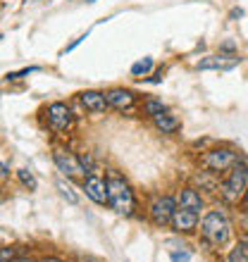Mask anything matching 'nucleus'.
Returning a JSON list of instances; mask_svg holds the SVG:
<instances>
[{
    "label": "nucleus",
    "mask_w": 248,
    "mask_h": 262,
    "mask_svg": "<svg viewBox=\"0 0 248 262\" xmlns=\"http://www.w3.org/2000/svg\"><path fill=\"white\" fill-rule=\"evenodd\" d=\"M220 53H227V55H234V53H236V46H234V43H232V41H224V43H222V46H220Z\"/></svg>",
    "instance_id": "nucleus-24"
},
{
    "label": "nucleus",
    "mask_w": 248,
    "mask_h": 262,
    "mask_svg": "<svg viewBox=\"0 0 248 262\" xmlns=\"http://www.w3.org/2000/svg\"><path fill=\"white\" fill-rule=\"evenodd\" d=\"M162 74H165V69H158V72L148 79V83H160V81H162Z\"/></svg>",
    "instance_id": "nucleus-26"
},
{
    "label": "nucleus",
    "mask_w": 248,
    "mask_h": 262,
    "mask_svg": "<svg viewBox=\"0 0 248 262\" xmlns=\"http://www.w3.org/2000/svg\"><path fill=\"white\" fill-rule=\"evenodd\" d=\"M34 3H41V0H24V5H34Z\"/></svg>",
    "instance_id": "nucleus-32"
},
{
    "label": "nucleus",
    "mask_w": 248,
    "mask_h": 262,
    "mask_svg": "<svg viewBox=\"0 0 248 262\" xmlns=\"http://www.w3.org/2000/svg\"><path fill=\"white\" fill-rule=\"evenodd\" d=\"M41 262H65V260H62V257H53V255H50V257H43Z\"/></svg>",
    "instance_id": "nucleus-29"
},
{
    "label": "nucleus",
    "mask_w": 248,
    "mask_h": 262,
    "mask_svg": "<svg viewBox=\"0 0 248 262\" xmlns=\"http://www.w3.org/2000/svg\"><path fill=\"white\" fill-rule=\"evenodd\" d=\"M234 236V227L229 222L227 212L224 210H208L203 217H200V238L208 248H222L227 246Z\"/></svg>",
    "instance_id": "nucleus-1"
},
{
    "label": "nucleus",
    "mask_w": 248,
    "mask_h": 262,
    "mask_svg": "<svg viewBox=\"0 0 248 262\" xmlns=\"http://www.w3.org/2000/svg\"><path fill=\"white\" fill-rule=\"evenodd\" d=\"M14 262H36V260H31V257H17Z\"/></svg>",
    "instance_id": "nucleus-30"
},
{
    "label": "nucleus",
    "mask_w": 248,
    "mask_h": 262,
    "mask_svg": "<svg viewBox=\"0 0 248 262\" xmlns=\"http://www.w3.org/2000/svg\"><path fill=\"white\" fill-rule=\"evenodd\" d=\"M177 205L186 207V210H193V212L200 214V210H203V198H200L198 188H196V186L179 188V193H177Z\"/></svg>",
    "instance_id": "nucleus-13"
},
{
    "label": "nucleus",
    "mask_w": 248,
    "mask_h": 262,
    "mask_svg": "<svg viewBox=\"0 0 248 262\" xmlns=\"http://www.w3.org/2000/svg\"><path fill=\"white\" fill-rule=\"evenodd\" d=\"M236 62H239V57L220 53V55H205L198 64H196V69H200V72H208V69H224V72H227V69H232Z\"/></svg>",
    "instance_id": "nucleus-12"
},
{
    "label": "nucleus",
    "mask_w": 248,
    "mask_h": 262,
    "mask_svg": "<svg viewBox=\"0 0 248 262\" xmlns=\"http://www.w3.org/2000/svg\"><path fill=\"white\" fill-rule=\"evenodd\" d=\"M227 262H248V238H241L234 248L229 250Z\"/></svg>",
    "instance_id": "nucleus-16"
},
{
    "label": "nucleus",
    "mask_w": 248,
    "mask_h": 262,
    "mask_svg": "<svg viewBox=\"0 0 248 262\" xmlns=\"http://www.w3.org/2000/svg\"><path fill=\"white\" fill-rule=\"evenodd\" d=\"M153 67H155L153 57H141L138 62L131 64V76H146V74H151Z\"/></svg>",
    "instance_id": "nucleus-17"
},
{
    "label": "nucleus",
    "mask_w": 248,
    "mask_h": 262,
    "mask_svg": "<svg viewBox=\"0 0 248 262\" xmlns=\"http://www.w3.org/2000/svg\"><path fill=\"white\" fill-rule=\"evenodd\" d=\"M241 162L239 152L232 150V148H224V145H217V148H210V150H203L198 155V165L210 174H227L232 167H236Z\"/></svg>",
    "instance_id": "nucleus-4"
},
{
    "label": "nucleus",
    "mask_w": 248,
    "mask_h": 262,
    "mask_svg": "<svg viewBox=\"0 0 248 262\" xmlns=\"http://www.w3.org/2000/svg\"><path fill=\"white\" fill-rule=\"evenodd\" d=\"M81 188L86 198L93 200L96 205H108V184L98 174H86L81 179Z\"/></svg>",
    "instance_id": "nucleus-9"
},
{
    "label": "nucleus",
    "mask_w": 248,
    "mask_h": 262,
    "mask_svg": "<svg viewBox=\"0 0 248 262\" xmlns=\"http://www.w3.org/2000/svg\"><path fill=\"white\" fill-rule=\"evenodd\" d=\"M84 38H89V34H84V36H79V38H76V41H74V43H69L67 48H65V53H72V50H74V48H76V46H79V43H81V41H84Z\"/></svg>",
    "instance_id": "nucleus-25"
},
{
    "label": "nucleus",
    "mask_w": 248,
    "mask_h": 262,
    "mask_svg": "<svg viewBox=\"0 0 248 262\" xmlns=\"http://www.w3.org/2000/svg\"><path fill=\"white\" fill-rule=\"evenodd\" d=\"M0 169H3V172H0V177H3V179H7V177H10V165H7V160H3V162H0Z\"/></svg>",
    "instance_id": "nucleus-27"
},
{
    "label": "nucleus",
    "mask_w": 248,
    "mask_h": 262,
    "mask_svg": "<svg viewBox=\"0 0 248 262\" xmlns=\"http://www.w3.org/2000/svg\"><path fill=\"white\" fill-rule=\"evenodd\" d=\"M53 162H55L57 172H62L67 179H84L86 177V169H84L79 155H74L69 148H55L53 150Z\"/></svg>",
    "instance_id": "nucleus-7"
},
{
    "label": "nucleus",
    "mask_w": 248,
    "mask_h": 262,
    "mask_svg": "<svg viewBox=\"0 0 248 262\" xmlns=\"http://www.w3.org/2000/svg\"><path fill=\"white\" fill-rule=\"evenodd\" d=\"M170 260L172 262H191V253L184 250V246H181V250H172V253H170Z\"/></svg>",
    "instance_id": "nucleus-22"
},
{
    "label": "nucleus",
    "mask_w": 248,
    "mask_h": 262,
    "mask_svg": "<svg viewBox=\"0 0 248 262\" xmlns=\"http://www.w3.org/2000/svg\"><path fill=\"white\" fill-rule=\"evenodd\" d=\"M46 122H48V129L53 134H67L72 126H74V112L69 110L67 103H50L48 110H46Z\"/></svg>",
    "instance_id": "nucleus-6"
},
{
    "label": "nucleus",
    "mask_w": 248,
    "mask_h": 262,
    "mask_svg": "<svg viewBox=\"0 0 248 262\" xmlns=\"http://www.w3.org/2000/svg\"><path fill=\"white\" fill-rule=\"evenodd\" d=\"M246 191H248V162L241 160V162H239L236 167H232V169L227 172V177L222 179L220 195H222L224 203L236 205L239 200H243Z\"/></svg>",
    "instance_id": "nucleus-3"
},
{
    "label": "nucleus",
    "mask_w": 248,
    "mask_h": 262,
    "mask_svg": "<svg viewBox=\"0 0 248 262\" xmlns=\"http://www.w3.org/2000/svg\"><path fill=\"white\" fill-rule=\"evenodd\" d=\"M79 160H81V165H84V169H86V174H96V160L91 158L89 152H81V155H79Z\"/></svg>",
    "instance_id": "nucleus-21"
},
{
    "label": "nucleus",
    "mask_w": 248,
    "mask_h": 262,
    "mask_svg": "<svg viewBox=\"0 0 248 262\" xmlns=\"http://www.w3.org/2000/svg\"><path fill=\"white\" fill-rule=\"evenodd\" d=\"M105 184H108V205H110V210H115L117 214H124V217H131L134 210H136V193H134L131 184L115 169L108 172Z\"/></svg>",
    "instance_id": "nucleus-2"
},
{
    "label": "nucleus",
    "mask_w": 248,
    "mask_h": 262,
    "mask_svg": "<svg viewBox=\"0 0 248 262\" xmlns=\"http://www.w3.org/2000/svg\"><path fill=\"white\" fill-rule=\"evenodd\" d=\"M36 72H38V67H24V69H19V72H7L5 81H17V79H24V76L36 74Z\"/></svg>",
    "instance_id": "nucleus-20"
},
{
    "label": "nucleus",
    "mask_w": 248,
    "mask_h": 262,
    "mask_svg": "<svg viewBox=\"0 0 248 262\" xmlns=\"http://www.w3.org/2000/svg\"><path fill=\"white\" fill-rule=\"evenodd\" d=\"M177 207V195H155L148 203V217L158 229H170Z\"/></svg>",
    "instance_id": "nucleus-5"
},
{
    "label": "nucleus",
    "mask_w": 248,
    "mask_h": 262,
    "mask_svg": "<svg viewBox=\"0 0 248 262\" xmlns=\"http://www.w3.org/2000/svg\"><path fill=\"white\" fill-rule=\"evenodd\" d=\"M79 100H81V105L86 107L89 112H93V115H100V112H105V107H108V98H105V93H100V91H93V89H86L79 93Z\"/></svg>",
    "instance_id": "nucleus-11"
},
{
    "label": "nucleus",
    "mask_w": 248,
    "mask_h": 262,
    "mask_svg": "<svg viewBox=\"0 0 248 262\" xmlns=\"http://www.w3.org/2000/svg\"><path fill=\"white\" fill-rule=\"evenodd\" d=\"M86 3H96V0H86Z\"/></svg>",
    "instance_id": "nucleus-33"
},
{
    "label": "nucleus",
    "mask_w": 248,
    "mask_h": 262,
    "mask_svg": "<svg viewBox=\"0 0 248 262\" xmlns=\"http://www.w3.org/2000/svg\"><path fill=\"white\" fill-rule=\"evenodd\" d=\"M17 257H14V248H10V246H5V248L0 250V262H14Z\"/></svg>",
    "instance_id": "nucleus-23"
},
{
    "label": "nucleus",
    "mask_w": 248,
    "mask_h": 262,
    "mask_svg": "<svg viewBox=\"0 0 248 262\" xmlns=\"http://www.w3.org/2000/svg\"><path fill=\"white\" fill-rule=\"evenodd\" d=\"M105 98H108L110 107H115V110H119V112H127L136 105V96H134L129 89H110L105 93Z\"/></svg>",
    "instance_id": "nucleus-10"
},
{
    "label": "nucleus",
    "mask_w": 248,
    "mask_h": 262,
    "mask_svg": "<svg viewBox=\"0 0 248 262\" xmlns=\"http://www.w3.org/2000/svg\"><path fill=\"white\" fill-rule=\"evenodd\" d=\"M17 179L22 181V186H27L29 191H36V186H38V184H36V177L31 172H29L27 167H22V169H17Z\"/></svg>",
    "instance_id": "nucleus-19"
},
{
    "label": "nucleus",
    "mask_w": 248,
    "mask_h": 262,
    "mask_svg": "<svg viewBox=\"0 0 248 262\" xmlns=\"http://www.w3.org/2000/svg\"><path fill=\"white\" fill-rule=\"evenodd\" d=\"M241 205H243V207H246V210H248V191H246V195H243V200H241Z\"/></svg>",
    "instance_id": "nucleus-31"
},
{
    "label": "nucleus",
    "mask_w": 248,
    "mask_h": 262,
    "mask_svg": "<svg viewBox=\"0 0 248 262\" xmlns=\"http://www.w3.org/2000/svg\"><path fill=\"white\" fill-rule=\"evenodd\" d=\"M239 17H243V10L241 7H234V10L229 12V19H239Z\"/></svg>",
    "instance_id": "nucleus-28"
},
{
    "label": "nucleus",
    "mask_w": 248,
    "mask_h": 262,
    "mask_svg": "<svg viewBox=\"0 0 248 262\" xmlns=\"http://www.w3.org/2000/svg\"><path fill=\"white\" fill-rule=\"evenodd\" d=\"M141 110H143V115L146 117H158V115H162V112H167V105L162 103V100H160V98H146L143 100V107H141Z\"/></svg>",
    "instance_id": "nucleus-15"
},
{
    "label": "nucleus",
    "mask_w": 248,
    "mask_h": 262,
    "mask_svg": "<svg viewBox=\"0 0 248 262\" xmlns=\"http://www.w3.org/2000/svg\"><path fill=\"white\" fill-rule=\"evenodd\" d=\"M153 124L158 126V131H162V134H177L179 126H181L179 119L174 117L170 110L162 112V115H158V117H153Z\"/></svg>",
    "instance_id": "nucleus-14"
},
{
    "label": "nucleus",
    "mask_w": 248,
    "mask_h": 262,
    "mask_svg": "<svg viewBox=\"0 0 248 262\" xmlns=\"http://www.w3.org/2000/svg\"><path fill=\"white\" fill-rule=\"evenodd\" d=\"M55 188L60 191V195H62L65 200H67L69 205H76V203H79V195L74 193V188L69 186V184H67L65 179H57V181H55Z\"/></svg>",
    "instance_id": "nucleus-18"
},
{
    "label": "nucleus",
    "mask_w": 248,
    "mask_h": 262,
    "mask_svg": "<svg viewBox=\"0 0 248 262\" xmlns=\"http://www.w3.org/2000/svg\"><path fill=\"white\" fill-rule=\"evenodd\" d=\"M198 227H200V214L198 212L186 210V207H177V212H174V217H172V227H170L174 234L189 236Z\"/></svg>",
    "instance_id": "nucleus-8"
}]
</instances>
